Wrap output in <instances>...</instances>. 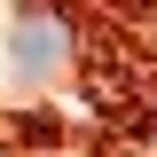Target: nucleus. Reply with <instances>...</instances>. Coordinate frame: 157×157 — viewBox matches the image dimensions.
Instances as JSON below:
<instances>
[{"instance_id":"1","label":"nucleus","mask_w":157,"mask_h":157,"mask_svg":"<svg viewBox=\"0 0 157 157\" xmlns=\"http://www.w3.org/2000/svg\"><path fill=\"white\" fill-rule=\"evenodd\" d=\"M71 63V24L55 16V0H24L16 8V71L24 78H55Z\"/></svg>"}]
</instances>
